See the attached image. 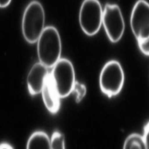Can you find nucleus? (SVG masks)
I'll return each instance as SVG.
<instances>
[{"label":"nucleus","mask_w":149,"mask_h":149,"mask_svg":"<svg viewBox=\"0 0 149 149\" xmlns=\"http://www.w3.org/2000/svg\"><path fill=\"white\" fill-rule=\"evenodd\" d=\"M62 45L59 32L54 26L45 28L37 41L39 63L47 68H52L61 59Z\"/></svg>","instance_id":"f257e3e1"},{"label":"nucleus","mask_w":149,"mask_h":149,"mask_svg":"<svg viewBox=\"0 0 149 149\" xmlns=\"http://www.w3.org/2000/svg\"><path fill=\"white\" fill-rule=\"evenodd\" d=\"M45 11L39 1H32L25 9L22 19V33L30 44L37 43L45 29Z\"/></svg>","instance_id":"f03ea898"},{"label":"nucleus","mask_w":149,"mask_h":149,"mask_svg":"<svg viewBox=\"0 0 149 149\" xmlns=\"http://www.w3.org/2000/svg\"><path fill=\"white\" fill-rule=\"evenodd\" d=\"M125 83V72L118 61L112 60L101 70L99 84L102 92L109 98L119 94Z\"/></svg>","instance_id":"7ed1b4c3"},{"label":"nucleus","mask_w":149,"mask_h":149,"mask_svg":"<svg viewBox=\"0 0 149 149\" xmlns=\"http://www.w3.org/2000/svg\"><path fill=\"white\" fill-rule=\"evenodd\" d=\"M50 76L61 98L71 94L76 81L75 70L71 61L68 58H61L52 68Z\"/></svg>","instance_id":"20e7f679"},{"label":"nucleus","mask_w":149,"mask_h":149,"mask_svg":"<svg viewBox=\"0 0 149 149\" xmlns=\"http://www.w3.org/2000/svg\"><path fill=\"white\" fill-rule=\"evenodd\" d=\"M103 10L98 0H85L79 12V24L84 33L93 37L100 30L102 24Z\"/></svg>","instance_id":"39448f33"},{"label":"nucleus","mask_w":149,"mask_h":149,"mask_svg":"<svg viewBox=\"0 0 149 149\" xmlns=\"http://www.w3.org/2000/svg\"><path fill=\"white\" fill-rule=\"evenodd\" d=\"M102 25L107 37L113 43L122 39L125 24L121 10L117 4L107 3L103 9Z\"/></svg>","instance_id":"423d86ee"},{"label":"nucleus","mask_w":149,"mask_h":149,"mask_svg":"<svg viewBox=\"0 0 149 149\" xmlns=\"http://www.w3.org/2000/svg\"><path fill=\"white\" fill-rule=\"evenodd\" d=\"M131 30L138 42L149 40V4L144 0L137 1L130 18Z\"/></svg>","instance_id":"0eeeda50"},{"label":"nucleus","mask_w":149,"mask_h":149,"mask_svg":"<svg viewBox=\"0 0 149 149\" xmlns=\"http://www.w3.org/2000/svg\"><path fill=\"white\" fill-rule=\"evenodd\" d=\"M48 74V68L41 63L33 65L27 76V86L30 95H36L41 93Z\"/></svg>","instance_id":"6e6552de"},{"label":"nucleus","mask_w":149,"mask_h":149,"mask_svg":"<svg viewBox=\"0 0 149 149\" xmlns=\"http://www.w3.org/2000/svg\"><path fill=\"white\" fill-rule=\"evenodd\" d=\"M41 94L43 103L47 111L52 114L57 113L60 109L61 98L55 88L50 74L45 78Z\"/></svg>","instance_id":"1a4fd4ad"},{"label":"nucleus","mask_w":149,"mask_h":149,"mask_svg":"<svg viewBox=\"0 0 149 149\" xmlns=\"http://www.w3.org/2000/svg\"><path fill=\"white\" fill-rule=\"evenodd\" d=\"M27 149H51V143L48 135L43 131H38L32 133L28 139Z\"/></svg>","instance_id":"9d476101"},{"label":"nucleus","mask_w":149,"mask_h":149,"mask_svg":"<svg viewBox=\"0 0 149 149\" xmlns=\"http://www.w3.org/2000/svg\"><path fill=\"white\" fill-rule=\"evenodd\" d=\"M124 149H146L142 135L133 133L126 139L123 146Z\"/></svg>","instance_id":"9b49d317"},{"label":"nucleus","mask_w":149,"mask_h":149,"mask_svg":"<svg viewBox=\"0 0 149 149\" xmlns=\"http://www.w3.org/2000/svg\"><path fill=\"white\" fill-rule=\"evenodd\" d=\"M51 149H65V136L63 133L55 131L52 133L51 139Z\"/></svg>","instance_id":"f8f14e48"},{"label":"nucleus","mask_w":149,"mask_h":149,"mask_svg":"<svg viewBox=\"0 0 149 149\" xmlns=\"http://www.w3.org/2000/svg\"><path fill=\"white\" fill-rule=\"evenodd\" d=\"M72 93L75 96V101L76 103L81 102L87 93L86 86L83 83L76 81L72 89Z\"/></svg>","instance_id":"ddd939ff"},{"label":"nucleus","mask_w":149,"mask_h":149,"mask_svg":"<svg viewBox=\"0 0 149 149\" xmlns=\"http://www.w3.org/2000/svg\"><path fill=\"white\" fill-rule=\"evenodd\" d=\"M138 47L140 51L146 56H148L149 55V40L138 42Z\"/></svg>","instance_id":"4468645a"},{"label":"nucleus","mask_w":149,"mask_h":149,"mask_svg":"<svg viewBox=\"0 0 149 149\" xmlns=\"http://www.w3.org/2000/svg\"><path fill=\"white\" fill-rule=\"evenodd\" d=\"M143 139H144L145 145H146V149L149 148V123L146 124L145 125L144 129V135L142 136Z\"/></svg>","instance_id":"2eb2a0df"},{"label":"nucleus","mask_w":149,"mask_h":149,"mask_svg":"<svg viewBox=\"0 0 149 149\" xmlns=\"http://www.w3.org/2000/svg\"><path fill=\"white\" fill-rule=\"evenodd\" d=\"M10 0H1V1H0V7H1V8H6L10 5Z\"/></svg>","instance_id":"dca6fc26"},{"label":"nucleus","mask_w":149,"mask_h":149,"mask_svg":"<svg viewBox=\"0 0 149 149\" xmlns=\"http://www.w3.org/2000/svg\"><path fill=\"white\" fill-rule=\"evenodd\" d=\"M0 148L1 149H5V148H7V149H13L14 148L12 147V146H10V144H8V143H1V145H0Z\"/></svg>","instance_id":"f3484780"}]
</instances>
